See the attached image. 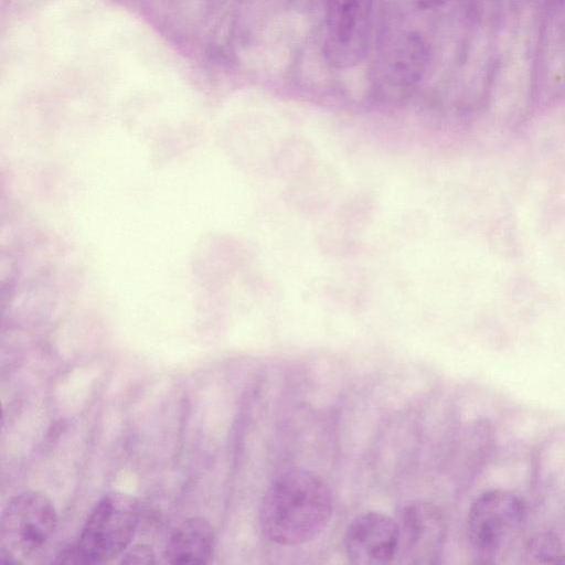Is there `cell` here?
Instances as JSON below:
<instances>
[{"label":"cell","mask_w":565,"mask_h":565,"mask_svg":"<svg viewBox=\"0 0 565 565\" xmlns=\"http://www.w3.org/2000/svg\"><path fill=\"white\" fill-rule=\"evenodd\" d=\"M332 514L327 483L305 469L280 473L266 490L259 510L263 534L279 545H299L317 537Z\"/></svg>","instance_id":"cell-1"},{"label":"cell","mask_w":565,"mask_h":565,"mask_svg":"<svg viewBox=\"0 0 565 565\" xmlns=\"http://www.w3.org/2000/svg\"><path fill=\"white\" fill-rule=\"evenodd\" d=\"M526 509L523 500L509 491L480 494L467 516V535L478 563L491 564L508 550L523 529Z\"/></svg>","instance_id":"cell-2"},{"label":"cell","mask_w":565,"mask_h":565,"mask_svg":"<svg viewBox=\"0 0 565 565\" xmlns=\"http://www.w3.org/2000/svg\"><path fill=\"white\" fill-rule=\"evenodd\" d=\"M139 522V503L126 493L110 491L92 510L75 545L81 563L104 564L129 546Z\"/></svg>","instance_id":"cell-3"},{"label":"cell","mask_w":565,"mask_h":565,"mask_svg":"<svg viewBox=\"0 0 565 565\" xmlns=\"http://www.w3.org/2000/svg\"><path fill=\"white\" fill-rule=\"evenodd\" d=\"M56 524L55 507L45 494L29 490L14 495L0 520V563H24L47 544Z\"/></svg>","instance_id":"cell-4"},{"label":"cell","mask_w":565,"mask_h":565,"mask_svg":"<svg viewBox=\"0 0 565 565\" xmlns=\"http://www.w3.org/2000/svg\"><path fill=\"white\" fill-rule=\"evenodd\" d=\"M375 0H324L323 53L335 68L364 61L372 42Z\"/></svg>","instance_id":"cell-5"},{"label":"cell","mask_w":565,"mask_h":565,"mask_svg":"<svg viewBox=\"0 0 565 565\" xmlns=\"http://www.w3.org/2000/svg\"><path fill=\"white\" fill-rule=\"evenodd\" d=\"M397 552L401 564H436L446 541V520L443 512L427 502L405 505L396 519Z\"/></svg>","instance_id":"cell-6"},{"label":"cell","mask_w":565,"mask_h":565,"mask_svg":"<svg viewBox=\"0 0 565 565\" xmlns=\"http://www.w3.org/2000/svg\"><path fill=\"white\" fill-rule=\"evenodd\" d=\"M397 523L387 514L369 511L356 515L343 537L347 557L355 565H385L395 561Z\"/></svg>","instance_id":"cell-7"},{"label":"cell","mask_w":565,"mask_h":565,"mask_svg":"<svg viewBox=\"0 0 565 565\" xmlns=\"http://www.w3.org/2000/svg\"><path fill=\"white\" fill-rule=\"evenodd\" d=\"M381 62L386 87L397 93L408 92L426 70L427 43L418 32L403 31L390 41Z\"/></svg>","instance_id":"cell-8"},{"label":"cell","mask_w":565,"mask_h":565,"mask_svg":"<svg viewBox=\"0 0 565 565\" xmlns=\"http://www.w3.org/2000/svg\"><path fill=\"white\" fill-rule=\"evenodd\" d=\"M541 40L539 75L558 89L565 86V0H548Z\"/></svg>","instance_id":"cell-9"},{"label":"cell","mask_w":565,"mask_h":565,"mask_svg":"<svg viewBox=\"0 0 565 565\" xmlns=\"http://www.w3.org/2000/svg\"><path fill=\"white\" fill-rule=\"evenodd\" d=\"M215 533L203 518L183 521L169 537L164 558L170 564H205L214 552Z\"/></svg>","instance_id":"cell-10"},{"label":"cell","mask_w":565,"mask_h":565,"mask_svg":"<svg viewBox=\"0 0 565 565\" xmlns=\"http://www.w3.org/2000/svg\"><path fill=\"white\" fill-rule=\"evenodd\" d=\"M529 554L543 563H565V556L561 553V546L555 536L542 534L534 537L527 546Z\"/></svg>","instance_id":"cell-11"},{"label":"cell","mask_w":565,"mask_h":565,"mask_svg":"<svg viewBox=\"0 0 565 565\" xmlns=\"http://www.w3.org/2000/svg\"><path fill=\"white\" fill-rule=\"evenodd\" d=\"M153 550L145 544H138L131 547L122 556L121 563L125 564H150L154 563Z\"/></svg>","instance_id":"cell-12"},{"label":"cell","mask_w":565,"mask_h":565,"mask_svg":"<svg viewBox=\"0 0 565 565\" xmlns=\"http://www.w3.org/2000/svg\"><path fill=\"white\" fill-rule=\"evenodd\" d=\"M450 0H413V2L422 9H436L445 6Z\"/></svg>","instance_id":"cell-13"}]
</instances>
